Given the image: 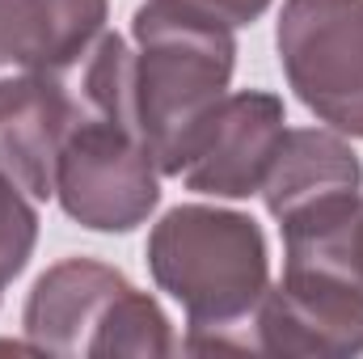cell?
<instances>
[{"label":"cell","mask_w":363,"mask_h":359,"mask_svg":"<svg viewBox=\"0 0 363 359\" xmlns=\"http://www.w3.org/2000/svg\"><path fill=\"white\" fill-rule=\"evenodd\" d=\"M283 279L258 304V351L342 359L363 351V194L313 203L287 220Z\"/></svg>","instance_id":"cell-1"},{"label":"cell","mask_w":363,"mask_h":359,"mask_svg":"<svg viewBox=\"0 0 363 359\" xmlns=\"http://www.w3.org/2000/svg\"><path fill=\"white\" fill-rule=\"evenodd\" d=\"M77 81L81 114L55 165V199L93 233H131L161 203V170L135 118L127 43L106 30Z\"/></svg>","instance_id":"cell-2"},{"label":"cell","mask_w":363,"mask_h":359,"mask_svg":"<svg viewBox=\"0 0 363 359\" xmlns=\"http://www.w3.org/2000/svg\"><path fill=\"white\" fill-rule=\"evenodd\" d=\"M148 270L186 309V351H258L271 258L250 216L203 203L165 211L148 237Z\"/></svg>","instance_id":"cell-3"},{"label":"cell","mask_w":363,"mask_h":359,"mask_svg":"<svg viewBox=\"0 0 363 359\" xmlns=\"http://www.w3.org/2000/svg\"><path fill=\"white\" fill-rule=\"evenodd\" d=\"M131 97L140 131L157 170L178 178L199 123L228 93L237 68L233 26L178 0H148L131 17Z\"/></svg>","instance_id":"cell-4"},{"label":"cell","mask_w":363,"mask_h":359,"mask_svg":"<svg viewBox=\"0 0 363 359\" xmlns=\"http://www.w3.org/2000/svg\"><path fill=\"white\" fill-rule=\"evenodd\" d=\"M21 330L43 355H169L174 330L161 304L123 270L64 258L47 270L21 313Z\"/></svg>","instance_id":"cell-5"},{"label":"cell","mask_w":363,"mask_h":359,"mask_svg":"<svg viewBox=\"0 0 363 359\" xmlns=\"http://www.w3.org/2000/svg\"><path fill=\"white\" fill-rule=\"evenodd\" d=\"M274 43L296 97L338 136L363 140V0H287Z\"/></svg>","instance_id":"cell-6"},{"label":"cell","mask_w":363,"mask_h":359,"mask_svg":"<svg viewBox=\"0 0 363 359\" xmlns=\"http://www.w3.org/2000/svg\"><path fill=\"white\" fill-rule=\"evenodd\" d=\"M287 114L274 93H224L199 123L178 178L216 199H250L262 190L271 161L283 144Z\"/></svg>","instance_id":"cell-7"},{"label":"cell","mask_w":363,"mask_h":359,"mask_svg":"<svg viewBox=\"0 0 363 359\" xmlns=\"http://www.w3.org/2000/svg\"><path fill=\"white\" fill-rule=\"evenodd\" d=\"M81 72V68H77ZM77 72H17L0 77V170L30 199L55 194V165L81 114Z\"/></svg>","instance_id":"cell-8"},{"label":"cell","mask_w":363,"mask_h":359,"mask_svg":"<svg viewBox=\"0 0 363 359\" xmlns=\"http://www.w3.org/2000/svg\"><path fill=\"white\" fill-rule=\"evenodd\" d=\"M106 0H0V77L77 72L106 34Z\"/></svg>","instance_id":"cell-9"},{"label":"cell","mask_w":363,"mask_h":359,"mask_svg":"<svg viewBox=\"0 0 363 359\" xmlns=\"http://www.w3.org/2000/svg\"><path fill=\"white\" fill-rule=\"evenodd\" d=\"M355 190H363L359 157L342 136H330L317 127H287L271 161V174L262 182L267 211L274 220H287L313 203L355 194Z\"/></svg>","instance_id":"cell-10"},{"label":"cell","mask_w":363,"mask_h":359,"mask_svg":"<svg viewBox=\"0 0 363 359\" xmlns=\"http://www.w3.org/2000/svg\"><path fill=\"white\" fill-rule=\"evenodd\" d=\"M38 241V211L26 190L0 170V292L26 270Z\"/></svg>","instance_id":"cell-11"},{"label":"cell","mask_w":363,"mask_h":359,"mask_svg":"<svg viewBox=\"0 0 363 359\" xmlns=\"http://www.w3.org/2000/svg\"><path fill=\"white\" fill-rule=\"evenodd\" d=\"M178 4L199 9V13H207V17L224 21V26H250L271 9V0H178Z\"/></svg>","instance_id":"cell-12"}]
</instances>
